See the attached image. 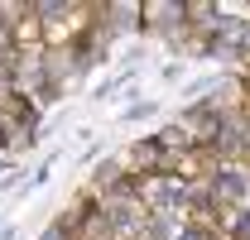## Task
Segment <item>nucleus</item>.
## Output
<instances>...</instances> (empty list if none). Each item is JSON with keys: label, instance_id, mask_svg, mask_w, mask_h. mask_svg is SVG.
Returning <instances> with one entry per match:
<instances>
[{"label": "nucleus", "instance_id": "9", "mask_svg": "<svg viewBox=\"0 0 250 240\" xmlns=\"http://www.w3.org/2000/svg\"><path fill=\"white\" fill-rule=\"evenodd\" d=\"M5 173H10V159H5V154H0V178H5Z\"/></svg>", "mask_w": 250, "mask_h": 240}, {"label": "nucleus", "instance_id": "4", "mask_svg": "<svg viewBox=\"0 0 250 240\" xmlns=\"http://www.w3.org/2000/svg\"><path fill=\"white\" fill-rule=\"evenodd\" d=\"M39 240H77V226H72V216H58V221H48Z\"/></svg>", "mask_w": 250, "mask_h": 240}, {"label": "nucleus", "instance_id": "1", "mask_svg": "<svg viewBox=\"0 0 250 240\" xmlns=\"http://www.w3.org/2000/svg\"><path fill=\"white\" fill-rule=\"evenodd\" d=\"M202 182H207V192L217 197V207H241V202L250 197V168L241 163V159H221Z\"/></svg>", "mask_w": 250, "mask_h": 240}, {"label": "nucleus", "instance_id": "3", "mask_svg": "<svg viewBox=\"0 0 250 240\" xmlns=\"http://www.w3.org/2000/svg\"><path fill=\"white\" fill-rule=\"evenodd\" d=\"M96 15H101L106 24H125V29L140 24V5H106V10H96Z\"/></svg>", "mask_w": 250, "mask_h": 240}, {"label": "nucleus", "instance_id": "8", "mask_svg": "<svg viewBox=\"0 0 250 240\" xmlns=\"http://www.w3.org/2000/svg\"><path fill=\"white\" fill-rule=\"evenodd\" d=\"M48 173H53V159H43V163H39V168H34V187H43V182H48Z\"/></svg>", "mask_w": 250, "mask_h": 240}, {"label": "nucleus", "instance_id": "7", "mask_svg": "<svg viewBox=\"0 0 250 240\" xmlns=\"http://www.w3.org/2000/svg\"><path fill=\"white\" fill-rule=\"evenodd\" d=\"M231 236H236V240H250V211H236V221H231Z\"/></svg>", "mask_w": 250, "mask_h": 240}, {"label": "nucleus", "instance_id": "6", "mask_svg": "<svg viewBox=\"0 0 250 240\" xmlns=\"http://www.w3.org/2000/svg\"><path fill=\"white\" fill-rule=\"evenodd\" d=\"M154 111H159V101H145V96H140V101H130V106H125L121 120H145V116H154Z\"/></svg>", "mask_w": 250, "mask_h": 240}, {"label": "nucleus", "instance_id": "2", "mask_svg": "<svg viewBox=\"0 0 250 240\" xmlns=\"http://www.w3.org/2000/svg\"><path fill=\"white\" fill-rule=\"evenodd\" d=\"M140 24L154 34H178L188 29V5H140Z\"/></svg>", "mask_w": 250, "mask_h": 240}, {"label": "nucleus", "instance_id": "5", "mask_svg": "<svg viewBox=\"0 0 250 240\" xmlns=\"http://www.w3.org/2000/svg\"><path fill=\"white\" fill-rule=\"evenodd\" d=\"M130 82H135V67H125V72H116L111 82H101V87H96V101H111V96H116V91H125Z\"/></svg>", "mask_w": 250, "mask_h": 240}]
</instances>
